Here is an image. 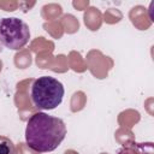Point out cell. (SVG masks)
Instances as JSON below:
<instances>
[{"instance_id": "cell-2", "label": "cell", "mask_w": 154, "mask_h": 154, "mask_svg": "<svg viewBox=\"0 0 154 154\" xmlns=\"http://www.w3.org/2000/svg\"><path fill=\"white\" fill-rule=\"evenodd\" d=\"M65 89L60 81L52 76H42L36 78L30 89L31 101L38 109H54L64 97Z\"/></svg>"}, {"instance_id": "cell-4", "label": "cell", "mask_w": 154, "mask_h": 154, "mask_svg": "<svg viewBox=\"0 0 154 154\" xmlns=\"http://www.w3.org/2000/svg\"><path fill=\"white\" fill-rule=\"evenodd\" d=\"M0 154H16L13 143L4 136H0Z\"/></svg>"}, {"instance_id": "cell-5", "label": "cell", "mask_w": 154, "mask_h": 154, "mask_svg": "<svg viewBox=\"0 0 154 154\" xmlns=\"http://www.w3.org/2000/svg\"><path fill=\"white\" fill-rule=\"evenodd\" d=\"M2 48H4V46H2V43H1V41H0V52L2 51Z\"/></svg>"}, {"instance_id": "cell-1", "label": "cell", "mask_w": 154, "mask_h": 154, "mask_svg": "<svg viewBox=\"0 0 154 154\" xmlns=\"http://www.w3.org/2000/svg\"><path fill=\"white\" fill-rule=\"evenodd\" d=\"M66 136V125L63 119L45 112L32 114L25 128V142L37 153L55 150Z\"/></svg>"}, {"instance_id": "cell-3", "label": "cell", "mask_w": 154, "mask_h": 154, "mask_svg": "<svg viewBox=\"0 0 154 154\" xmlns=\"http://www.w3.org/2000/svg\"><path fill=\"white\" fill-rule=\"evenodd\" d=\"M30 38V29L25 22L17 17L0 19V41L6 48L18 51L23 48Z\"/></svg>"}]
</instances>
